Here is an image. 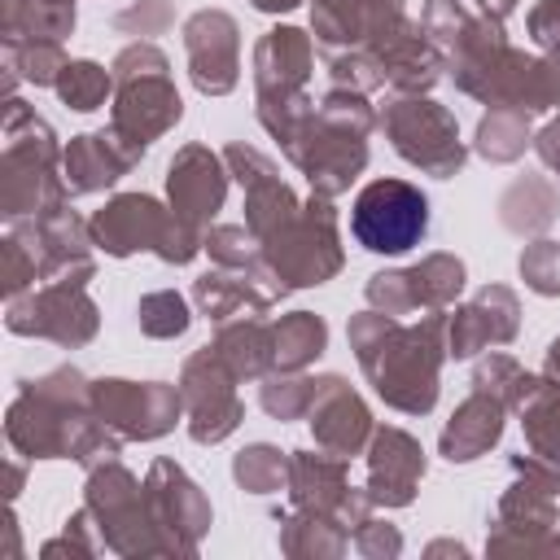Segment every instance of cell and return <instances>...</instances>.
Here are the masks:
<instances>
[{
  "mask_svg": "<svg viewBox=\"0 0 560 560\" xmlns=\"http://www.w3.org/2000/svg\"><path fill=\"white\" fill-rule=\"evenodd\" d=\"M376 122H381V114L368 101V92L328 88L315 101L311 122L302 127V136L293 140V149L284 158L306 175L311 192L337 201L363 175V166H368V140H372Z\"/></svg>",
  "mask_w": 560,
  "mask_h": 560,
  "instance_id": "obj_3",
  "label": "cell"
},
{
  "mask_svg": "<svg viewBox=\"0 0 560 560\" xmlns=\"http://www.w3.org/2000/svg\"><path fill=\"white\" fill-rule=\"evenodd\" d=\"M280 551L289 560H341L350 551V529L328 512L293 508L280 516Z\"/></svg>",
  "mask_w": 560,
  "mask_h": 560,
  "instance_id": "obj_32",
  "label": "cell"
},
{
  "mask_svg": "<svg viewBox=\"0 0 560 560\" xmlns=\"http://www.w3.org/2000/svg\"><path fill=\"white\" fill-rule=\"evenodd\" d=\"M61 140L57 131L22 101L4 96V149H0V214L35 219L70 201L61 175Z\"/></svg>",
  "mask_w": 560,
  "mask_h": 560,
  "instance_id": "obj_4",
  "label": "cell"
},
{
  "mask_svg": "<svg viewBox=\"0 0 560 560\" xmlns=\"http://www.w3.org/2000/svg\"><path fill=\"white\" fill-rule=\"evenodd\" d=\"M516 271L525 280V289H534L538 298H560V241L556 236H534L521 249Z\"/></svg>",
  "mask_w": 560,
  "mask_h": 560,
  "instance_id": "obj_44",
  "label": "cell"
},
{
  "mask_svg": "<svg viewBox=\"0 0 560 560\" xmlns=\"http://www.w3.org/2000/svg\"><path fill=\"white\" fill-rule=\"evenodd\" d=\"M4 438L22 459H74L83 472L122 459V438L92 411V381L70 363L22 381L4 411Z\"/></svg>",
  "mask_w": 560,
  "mask_h": 560,
  "instance_id": "obj_1",
  "label": "cell"
},
{
  "mask_svg": "<svg viewBox=\"0 0 560 560\" xmlns=\"http://www.w3.org/2000/svg\"><path fill=\"white\" fill-rule=\"evenodd\" d=\"M0 52H4V96H13L18 83L57 88L70 61L61 39H0Z\"/></svg>",
  "mask_w": 560,
  "mask_h": 560,
  "instance_id": "obj_35",
  "label": "cell"
},
{
  "mask_svg": "<svg viewBox=\"0 0 560 560\" xmlns=\"http://www.w3.org/2000/svg\"><path fill=\"white\" fill-rule=\"evenodd\" d=\"M512 416L521 420L529 451L560 459V381H551L547 372H525Z\"/></svg>",
  "mask_w": 560,
  "mask_h": 560,
  "instance_id": "obj_31",
  "label": "cell"
},
{
  "mask_svg": "<svg viewBox=\"0 0 560 560\" xmlns=\"http://www.w3.org/2000/svg\"><path fill=\"white\" fill-rule=\"evenodd\" d=\"M486 346H490V337H486V324H481L477 306L472 302H455L446 311V354L451 359H472Z\"/></svg>",
  "mask_w": 560,
  "mask_h": 560,
  "instance_id": "obj_51",
  "label": "cell"
},
{
  "mask_svg": "<svg viewBox=\"0 0 560 560\" xmlns=\"http://www.w3.org/2000/svg\"><path fill=\"white\" fill-rule=\"evenodd\" d=\"M166 214H171V206H162L149 192H114L88 219V228H92L96 249H105L109 258H131L140 249L153 254V245H158V236L166 228Z\"/></svg>",
  "mask_w": 560,
  "mask_h": 560,
  "instance_id": "obj_24",
  "label": "cell"
},
{
  "mask_svg": "<svg viewBox=\"0 0 560 560\" xmlns=\"http://www.w3.org/2000/svg\"><path fill=\"white\" fill-rule=\"evenodd\" d=\"M18 459H22V455H18ZM18 459L9 464V499H18V490H22V464H18Z\"/></svg>",
  "mask_w": 560,
  "mask_h": 560,
  "instance_id": "obj_61",
  "label": "cell"
},
{
  "mask_svg": "<svg viewBox=\"0 0 560 560\" xmlns=\"http://www.w3.org/2000/svg\"><path fill=\"white\" fill-rule=\"evenodd\" d=\"M350 542L363 560H398L402 556V529L381 521V516H363L354 529H350Z\"/></svg>",
  "mask_w": 560,
  "mask_h": 560,
  "instance_id": "obj_52",
  "label": "cell"
},
{
  "mask_svg": "<svg viewBox=\"0 0 560 560\" xmlns=\"http://www.w3.org/2000/svg\"><path fill=\"white\" fill-rule=\"evenodd\" d=\"M315 35L302 26H271L254 44V101L311 92Z\"/></svg>",
  "mask_w": 560,
  "mask_h": 560,
  "instance_id": "obj_23",
  "label": "cell"
},
{
  "mask_svg": "<svg viewBox=\"0 0 560 560\" xmlns=\"http://www.w3.org/2000/svg\"><path fill=\"white\" fill-rule=\"evenodd\" d=\"M144 153H149V149L131 144V140H127L122 131H114V127L70 136V144H66V153H61V175H66L70 197H92V192L114 188Z\"/></svg>",
  "mask_w": 560,
  "mask_h": 560,
  "instance_id": "obj_22",
  "label": "cell"
},
{
  "mask_svg": "<svg viewBox=\"0 0 560 560\" xmlns=\"http://www.w3.org/2000/svg\"><path fill=\"white\" fill-rule=\"evenodd\" d=\"M525 31L542 48V57H556L560 61V0H538L525 13Z\"/></svg>",
  "mask_w": 560,
  "mask_h": 560,
  "instance_id": "obj_54",
  "label": "cell"
},
{
  "mask_svg": "<svg viewBox=\"0 0 560 560\" xmlns=\"http://www.w3.org/2000/svg\"><path fill=\"white\" fill-rule=\"evenodd\" d=\"M206 254L214 267H254L262 258V245L245 223H214L206 228Z\"/></svg>",
  "mask_w": 560,
  "mask_h": 560,
  "instance_id": "obj_46",
  "label": "cell"
},
{
  "mask_svg": "<svg viewBox=\"0 0 560 560\" xmlns=\"http://www.w3.org/2000/svg\"><path fill=\"white\" fill-rule=\"evenodd\" d=\"M179 398H184V424H188V438L197 446H219L228 442L241 420H245V402L236 394V376L232 368L214 354V346L206 341L201 350H192L179 368Z\"/></svg>",
  "mask_w": 560,
  "mask_h": 560,
  "instance_id": "obj_11",
  "label": "cell"
},
{
  "mask_svg": "<svg viewBox=\"0 0 560 560\" xmlns=\"http://www.w3.org/2000/svg\"><path fill=\"white\" fill-rule=\"evenodd\" d=\"M258 13H293L298 4H306V0H249Z\"/></svg>",
  "mask_w": 560,
  "mask_h": 560,
  "instance_id": "obj_59",
  "label": "cell"
},
{
  "mask_svg": "<svg viewBox=\"0 0 560 560\" xmlns=\"http://www.w3.org/2000/svg\"><path fill=\"white\" fill-rule=\"evenodd\" d=\"M521 385H525V368H521L512 354H503V350L481 354V359H477V368H472V389H481V394L499 398L508 411H512V402H516Z\"/></svg>",
  "mask_w": 560,
  "mask_h": 560,
  "instance_id": "obj_47",
  "label": "cell"
},
{
  "mask_svg": "<svg viewBox=\"0 0 560 560\" xmlns=\"http://www.w3.org/2000/svg\"><path fill=\"white\" fill-rule=\"evenodd\" d=\"M210 346L232 368L236 381H262L276 368V337H271V324L258 315L223 319L219 332L210 337Z\"/></svg>",
  "mask_w": 560,
  "mask_h": 560,
  "instance_id": "obj_29",
  "label": "cell"
},
{
  "mask_svg": "<svg viewBox=\"0 0 560 560\" xmlns=\"http://www.w3.org/2000/svg\"><path fill=\"white\" fill-rule=\"evenodd\" d=\"M350 232L368 254H407L429 232V197L398 175L368 179L354 192Z\"/></svg>",
  "mask_w": 560,
  "mask_h": 560,
  "instance_id": "obj_8",
  "label": "cell"
},
{
  "mask_svg": "<svg viewBox=\"0 0 560 560\" xmlns=\"http://www.w3.org/2000/svg\"><path fill=\"white\" fill-rule=\"evenodd\" d=\"M376 114H381L376 127L385 131V140L394 144V153L407 166H416L433 179H451L464 171L468 144L459 136V122L429 92H394Z\"/></svg>",
  "mask_w": 560,
  "mask_h": 560,
  "instance_id": "obj_5",
  "label": "cell"
},
{
  "mask_svg": "<svg viewBox=\"0 0 560 560\" xmlns=\"http://www.w3.org/2000/svg\"><path fill=\"white\" fill-rule=\"evenodd\" d=\"M508 57H512V44H508V31L499 18H486V13H472L468 26L459 31V39L442 52L446 61V74L455 79V88L481 105H494V92H499V79L508 70Z\"/></svg>",
  "mask_w": 560,
  "mask_h": 560,
  "instance_id": "obj_19",
  "label": "cell"
},
{
  "mask_svg": "<svg viewBox=\"0 0 560 560\" xmlns=\"http://www.w3.org/2000/svg\"><path fill=\"white\" fill-rule=\"evenodd\" d=\"M0 258H4V276H0L4 302H9V298H18V293H26V289H35L39 267H35L31 249H26V245H22L13 232H4V241H0Z\"/></svg>",
  "mask_w": 560,
  "mask_h": 560,
  "instance_id": "obj_53",
  "label": "cell"
},
{
  "mask_svg": "<svg viewBox=\"0 0 560 560\" xmlns=\"http://www.w3.org/2000/svg\"><path fill=\"white\" fill-rule=\"evenodd\" d=\"M494 105H512V109H525V114L560 109V61L512 48L508 70H503L499 92H494Z\"/></svg>",
  "mask_w": 560,
  "mask_h": 560,
  "instance_id": "obj_28",
  "label": "cell"
},
{
  "mask_svg": "<svg viewBox=\"0 0 560 560\" xmlns=\"http://www.w3.org/2000/svg\"><path fill=\"white\" fill-rule=\"evenodd\" d=\"M293 289L258 258L254 267H210L192 280V306L197 315L223 324L236 315H262L276 302H284Z\"/></svg>",
  "mask_w": 560,
  "mask_h": 560,
  "instance_id": "obj_17",
  "label": "cell"
},
{
  "mask_svg": "<svg viewBox=\"0 0 560 560\" xmlns=\"http://www.w3.org/2000/svg\"><path fill=\"white\" fill-rule=\"evenodd\" d=\"M311 398H315V376H306V372L271 368V372L258 381V407H262L271 420H306Z\"/></svg>",
  "mask_w": 560,
  "mask_h": 560,
  "instance_id": "obj_41",
  "label": "cell"
},
{
  "mask_svg": "<svg viewBox=\"0 0 560 560\" xmlns=\"http://www.w3.org/2000/svg\"><path fill=\"white\" fill-rule=\"evenodd\" d=\"M328 79H332V88H350V92L385 88V70H381L372 48H337V52H328Z\"/></svg>",
  "mask_w": 560,
  "mask_h": 560,
  "instance_id": "obj_45",
  "label": "cell"
},
{
  "mask_svg": "<svg viewBox=\"0 0 560 560\" xmlns=\"http://www.w3.org/2000/svg\"><path fill=\"white\" fill-rule=\"evenodd\" d=\"M407 276H411L416 311H451L459 302V293H464V280H468L464 258L459 254H446V249L424 254L420 262L407 267Z\"/></svg>",
  "mask_w": 560,
  "mask_h": 560,
  "instance_id": "obj_36",
  "label": "cell"
},
{
  "mask_svg": "<svg viewBox=\"0 0 560 560\" xmlns=\"http://www.w3.org/2000/svg\"><path fill=\"white\" fill-rule=\"evenodd\" d=\"M188 79L201 96H228L241 83V26L228 9H197L184 18Z\"/></svg>",
  "mask_w": 560,
  "mask_h": 560,
  "instance_id": "obj_14",
  "label": "cell"
},
{
  "mask_svg": "<svg viewBox=\"0 0 560 560\" xmlns=\"http://www.w3.org/2000/svg\"><path fill=\"white\" fill-rule=\"evenodd\" d=\"M4 328L18 337H44L61 350H83L101 332V311L88 284L44 280L4 302Z\"/></svg>",
  "mask_w": 560,
  "mask_h": 560,
  "instance_id": "obj_9",
  "label": "cell"
},
{
  "mask_svg": "<svg viewBox=\"0 0 560 560\" xmlns=\"http://www.w3.org/2000/svg\"><path fill=\"white\" fill-rule=\"evenodd\" d=\"M144 503H149V521L158 534V551L171 560H188L201 551V538L210 534L214 508L206 499V490L175 464V459H153L144 472Z\"/></svg>",
  "mask_w": 560,
  "mask_h": 560,
  "instance_id": "obj_10",
  "label": "cell"
},
{
  "mask_svg": "<svg viewBox=\"0 0 560 560\" xmlns=\"http://www.w3.org/2000/svg\"><path fill=\"white\" fill-rule=\"evenodd\" d=\"M101 551H105V538H101V525H96V516L88 508L70 512L66 529L39 547L44 560H52V556H79V560H88V556H101Z\"/></svg>",
  "mask_w": 560,
  "mask_h": 560,
  "instance_id": "obj_48",
  "label": "cell"
},
{
  "mask_svg": "<svg viewBox=\"0 0 560 560\" xmlns=\"http://www.w3.org/2000/svg\"><path fill=\"white\" fill-rule=\"evenodd\" d=\"M74 0H0V39H70Z\"/></svg>",
  "mask_w": 560,
  "mask_h": 560,
  "instance_id": "obj_33",
  "label": "cell"
},
{
  "mask_svg": "<svg viewBox=\"0 0 560 560\" xmlns=\"http://www.w3.org/2000/svg\"><path fill=\"white\" fill-rule=\"evenodd\" d=\"M508 468H512V477H525V481H534V486H542L547 494L560 499V459L556 455L521 451V455H508Z\"/></svg>",
  "mask_w": 560,
  "mask_h": 560,
  "instance_id": "obj_55",
  "label": "cell"
},
{
  "mask_svg": "<svg viewBox=\"0 0 560 560\" xmlns=\"http://www.w3.org/2000/svg\"><path fill=\"white\" fill-rule=\"evenodd\" d=\"M346 341L372 385V394L402 411L429 416L442 389L446 354V311H424L416 324H402L385 311H359L346 324Z\"/></svg>",
  "mask_w": 560,
  "mask_h": 560,
  "instance_id": "obj_2",
  "label": "cell"
},
{
  "mask_svg": "<svg viewBox=\"0 0 560 560\" xmlns=\"http://www.w3.org/2000/svg\"><path fill=\"white\" fill-rule=\"evenodd\" d=\"M228 162L223 153H214L210 144H184L175 149L171 166H166V206L201 228H210V219L223 210L228 201Z\"/></svg>",
  "mask_w": 560,
  "mask_h": 560,
  "instance_id": "obj_20",
  "label": "cell"
},
{
  "mask_svg": "<svg viewBox=\"0 0 560 560\" xmlns=\"http://www.w3.org/2000/svg\"><path fill=\"white\" fill-rule=\"evenodd\" d=\"M424 556H468V547H464V542H455V538H442V542H429V547H424Z\"/></svg>",
  "mask_w": 560,
  "mask_h": 560,
  "instance_id": "obj_58",
  "label": "cell"
},
{
  "mask_svg": "<svg viewBox=\"0 0 560 560\" xmlns=\"http://www.w3.org/2000/svg\"><path fill=\"white\" fill-rule=\"evenodd\" d=\"M363 298H368L372 311H385V315H398V319L416 311V293H411V276H407V267H389V271L368 276Z\"/></svg>",
  "mask_w": 560,
  "mask_h": 560,
  "instance_id": "obj_50",
  "label": "cell"
},
{
  "mask_svg": "<svg viewBox=\"0 0 560 560\" xmlns=\"http://www.w3.org/2000/svg\"><path fill=\"white\" fill-rule=\"evenodd\" d=\"M516 4H521V0H477V13H486V18H499V22H508V18L516 13Z\"/></svg>",
  "mask_w": 560,
  "mask_h": 560,
  "instance_id": "obj_57",
  "label": "cell"
},
{
  "mask_svg": "<svg viewBox=\"0 0 560 560\" xmlns=\"http://www.w3.org/2000/svg\"><path fill=\"white\" fill-rule=\"evenodd\" d=\"M468 302L477 306L490 346H508V341H516V332H521V302H516V293H512L508 284H481Z\"/></svg>",
  "mask_w": 560,
  "mask_h": 560,
  "instance_id": "obj_43",
  "label": "cell"
},
{
  "mask_svg": "<svg viewBox=\"0 0 560 560\" xmlns=\"http://www.w3.org/2000/svg\"><path fill=\"white\" fill-rule=\"evenodd\" d=\"M372 52H376V61L385 70V88L389 92H429L446 74L442 52L433 48V39L424 35V26L416 18H407L394 35L372 44Z\"/></svg>",
  "mask_w": 560,
  "mask_h": 560,
  "instance_id": "obj_25",
  "label": "cell"
},
{
  "mask_svg": "<svg viewBox=\"0 0 560 560\" xmlns=\"http://www.w3.org/2000/svg\"><path fill=\"white\" fill-rule=\"evenodd\" d=\"M542 372H547L551 381H560V337H551V346H547V359H542Z\"/></svg>",
  "mask_w": 560,
  "mask_h": 560,
  "instance_id": "obj_60",
  "label": "cell"
},
{
  "mask_svg": "<svg viewBox=\"0 0 560 560\" xmlns=\"http://www.w3.org/2000/svg\"><path fill=\"white\" fill-rule=\"evenodd\" d=\"M556 529H560L556 494H547L525 477H512V486L499 494V508L486 534V556H542Z\"/></svg>",
  "mask_w": 560,
  "mask_h": 560,
  "instance_id": "obj_15",
  "label": "cell"
},
{
  "mask_svg": "<svg viewBox=\"0 0 560 560\" xmlns=\"http://www.w3.org/2000/svg\"><path fill=\"white\" fill-rule=\"evenodd\" d=\"M534 153H538V162L560 179V118H551V122H542V127L534 131Z\"/></svg>",
  "mask_w": 560,
  "mask_h": 560,
  "instance_id": "obj_56",
  "label": "cell"
},
{
  "mask_svg": "<svg viewBox=\"0 0 560 560\" xmlns=\"http://www.w3.org/2000/svg\"><path fill=\"white\" fill-rule=\"evenodd\" d=\"M311 4V35L319 48H363L368 0H306Z\"/></svg>",
  "mask_w": 560,
  "mask_h": 560,
  "instance_id": "obj_38",
  "label": "cell"
},
{
  "mask_svg": "<svg viewBox=\"0 0 560 560\" xmlns=\"http://www.w3.org/2000/svg\"><path fill=\"white\" fill-rule=\"evenodd\" d=\"M368 499L376 508H407L420 490V477H424V446L398 429V424H376L368 451Z\"/></svg>",
  "mask_w": 560,
  "mask_h": 560,
  "instance_id": "obj_21",
  "label": "cell"
},
{
  "mask_svg": "<svg viewBox=\"0 0 560 560\" xmlns=\"http://www.w3.org/2000/svg\"><path fill=\"white\" fill-rule=\"evenodd\" d=\"M9 232L31 249L35 267H39V280L88 284L96 276L92 228H88V219H79V210H70V201L48 210V214H35V219H13Z\"/></svg>",
  "mask_w": 560,
  "mask_h": 560,
  "instance_id": "obj_13",
  "label": "cell"
},
{
  "mask_svg": "<svg viewBox=\"0 0 560 560\" xmlns=\"http://www.w3.org/2000/svg\"><path fill=\"white\" fill-rule=\"evenodd\" d=\"M136 319H140V332L153 337V341H171V337H184L188 324H192V306L184 293L175 289H153L136 302Z\"/></svg>",
  "mask_w": 560,
  "mask_h": 560,
  "instance_id": "obj_42",
  "label": "cell"
},
{
  "mask_svg": "<svg viewBox=\"0 0 560 560\" xmlns=\"http://www.w3.org/2000/svg\"><path fill=\"white\" fill-rule=\"evenodd\" d=\"M542 556H560V534H551V538H547V547H542Z\"/></svg>",
  "mask_w": 560,
  "mask_h": 560,
  "instance_id": "obj_62",
  "label": "cell"
},
{
  "mask_svg": "<svg viewBox=\"0 0 560 560\" xmlns=\"http://www.w3.org/2000/svg\"><path fill=\"white\" fill-rule=\"evenodd\" d=\"M83 508L96 516L101 538H105V551H114L122 560L162 556L158 551L153 521H149V503H144V481L122 459H105V464L88 468Z\"/></svg>",
  "mask_w": 560,
  "mask_h": 560,
  "instance_id": "obj_7",
  "label": "cell"
},
{
  "mask_svg": "<svg viewBox=\"0 0 560 560\" xmlns=\"http://www.w3.org/2000/svg\"><path fill=\"white\" fill-rule=\"evenodd\" d=\"M92 411L122 442H158L184 420V398H179V385H166V381L96 376L92 381Z\"/></svg>",
  "mask_w": 560,
  "mask_h": 560,
  "instance_id": "obj_12",
  "label": "cell"
},
{
  "mask_svg": "<svg viewBox=\"0 0 560 560\" xmlns=\"http://www.w3.org/2000/svg\"><path fill=\"white\" fill-rule=\"evenodd\" d=\"M560 219V188L547 175H516L499 197V223L512 236H542Z\"/></svg>",
  "mask_w": 560,
  "mask_h": 560,
  "instance_id": "obj_30",
  "label": "cell"
},
{
  "mask_svg": "<svg viewBox=\"0 0 560 560\" xmlns=\"http://www.w3.org/2000/svg\"><path fill=\"white\" fill-rule=\"evenodd\" d=\"M179 118H184V101H179V88H175L171 70L114 79L109 127L122 131L131 144L149 149V144H153L158 136H166Z\"/></svg>",
  "mask_w": 560,
  "mask_h": 560,
  "instance_id": "obj_16",
  "label": "cell"
},
{
  "mask_svg": "<svg viewBox=\"0 0 560 560\" xmlns=\"http://www.w3.org/2000/svg\"><path fill=\"white\" fill-rule=\"evenodd\" d=\"M175 26V0H131L114 13V31L131 39H153Z\"/></svg>",
  "mask_w": 560,
  "mask_h": 560,
  "instance_id": "obj_49",
  "label": "cell"
},
{
  "mask_svg": "<svg viewBox=\"0 0 560 560\" xmlns=\"http://www.w3.org/2000/svg\"><path fill=\"white\" fill-rule=\"evenodd\" d=\"M306 424H311L315 446H324V451H332L341 459L363 455L372 433H376V420H372L363 394L346 376H337V372L315 376V398H311Z\"/></svg>",
  "mask_w": 560,
  "mask_h": 560,
  "instance_id": "obj_18",
  "label": "cell"
},
{
  "mask_svg": "<svg viewBox=\"0 0 560 560\" xmlns=\"http://www.w3.org/2000/svg\"><path fill=\"white\" fill-rule=\"evenodd\" d=\"M472 149L494 166H508V162L525 158V149H534V114L512 109V105H490L477 118Z\"/></svg>",
  "mask_w": 560,
  "mask_h": 560,
  "instance_id": "obj_34",
  "label": "cell"
},
{
  "mask_svg": "<svg viewBox=\"0 0 560 560\" xmlns=\"http://www.w3.org/2000/svg\"><path fill=\"white\" fill-rule=\"evenodd\" d=\"M503 424H508V407H503L499 398L472 389V394L451 411V420L442 424V433H438V455L451 459V464H472V459H481L486 451L499 446Z\"/></svg>",
  "mask_w": 560,
  "mask_h": 560,
  "instance_id": "obj_27",
  "label": "cell"
},
{
  "mask_svg": "<svg viewBox=\"0 0 560 560\" xmlns=\"http://www.w3.org/2000/svg\"><path fill=\"white\" fill-rule=\"evenodd\" d=\"M350 490H354L350 486V459H341L324 446L289 451V499H293V508L341 516Z\"/></svg>",
  "mask_w": 560,
  "mask_h": 560,
  "instance_id": "obj_26",
  "label": "cell"
},
{
  "mask_svg": "<svg viewBox=\"0 0 560 560\" xmlns=\"http://www.w3.org/2000/svg\"><path fill=\"white\" fill-rule=\"evenodd\" d=\"M52 92L74 114H92V109H101V105L114 101V70H105L92 57H74V61H66V70H61V79H57Z\"/></svg>",
  "mask_w": 560,
  "mask_h": 560,
  "instance_id": "obj_40",
  "label": "cell"
},
{
  "mask_svg": "<svg viewBox=\"0 0 560 560\" xmlns=\"http://www.w3.org/2000/svg\"><path fill=\"white\" fill-rule=\"evenodd\" d=\"M262 245V262L289 284V289H315L324 280H332L346 267V249H341V228H337V206L332 197H302L298 214L284 219L271 236L258 241Z\"/></svg>",
  "mask_w": 560,
  "mask_h": 560,
  "instance_id": "obj_6",
  "label": "cell"
},
{
  "mask_svg": "<svg viewBox=\"0 0 560 560\" xmlns=\"http://www.w3.org/2000/svg\"><path fill=\"white\" fill-rule=\"evenodd\" d=\"M232 481L245 494H280L289 490V451L271 442H249L232 455Z\"/></svg>",
  "mask_w": 560,
  "mask_h": 560,
  "instance_id": "obj_39",
  "label": "cell"
},
{
  "mask_svg": "<svg viewBox=\"0 0 560 560\" xmlns=\"http://www.w3.org/2000/svg\"><path fill=\"white\" fill-rule=\"evenodd\" d=\"M276 337V368L306 372L324 350H328V324L315 311H289L271 324Z\"/></svg>",
  "mask_w": 560,
  "mask_h": 560,
  "instance_id": "obj_37",
  "label": "cell"
}]
</instances>
